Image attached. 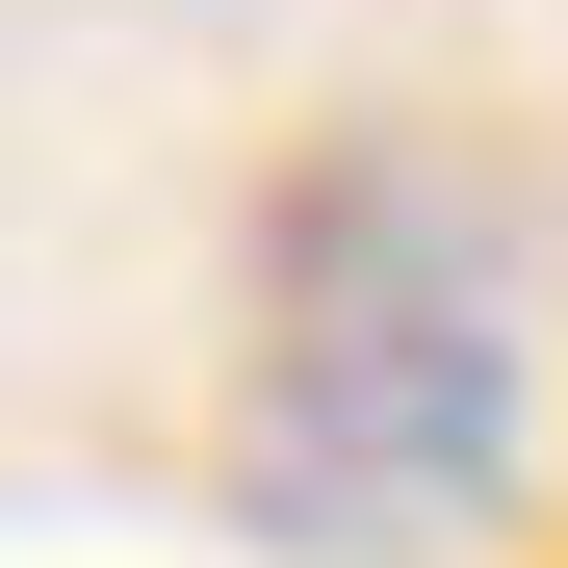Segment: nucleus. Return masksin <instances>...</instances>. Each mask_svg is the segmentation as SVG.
Segmentation results:
<instances>
[{
	"label": "nucleus",
	"instance_id": "1",
	"mask_svg": "<svg viewBox=\"0 0 568 568\" xmlns=\"http://www.w3.org/2000/svg\"><path fill=\"white\" fill-rule=\"evenodd\" d=\"M542 362H517V258L465 181L414 155H311L258 207V311H233V491L311 568H439L517 517Z\"/></svg>",
	"mask_w": 568,
	"mask_h": 568
}]
</instances>
